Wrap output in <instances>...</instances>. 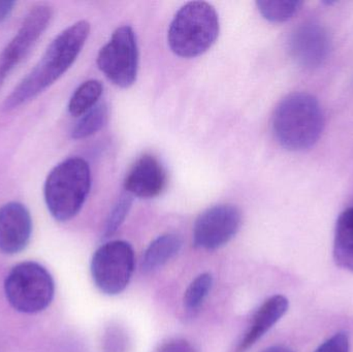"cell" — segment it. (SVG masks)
<instances>
[{"label": "cell", "instance_id": "cell-1", "mask_svg": "<svg viewBox=\"0 0 353 352\" xmlns=\"http://www.w3.org/2000/svg\"><path fill=\"white\" fill-rule=\"evenodd\" d=\"M90 24L79 21L62 31L48 47L39 63L6 97L3 111H12L41 94L61 78L82 51Z\"/></svg>", "mask_w": 353, "mask_h": 352}, {"label": "cell", "instance_id": "cell-2", "mask_svg": "<svg viewBox=\"0 0 353 352\" xmlns=\"http://www.w3.org/2000/svg\"><path fill=\"white\" fill-rule=\"evenodd\" d=\"M325 117L319 99L310 93L294 92L274 111L272 127L277 142L290 151L314 146L325 130Z\"/></svg>", "mask_w": 353, "mask_h": 352}, {"label": "cell", "instance_id": "cell-3", "mask_svg": "<svg viewBox=\"0 0 353 352\" xmlns=\"http://www.w3.org/2000/svg\"><path fill=\"white\" fill-rule=\"evenodd\" d=\"M91 188L88 163L72 157L56 165L46 180V204L58 221H68L80 212Z\"/></svg>", "mask_w": 353, "mask_h": 352}, {"label": "cell", "instance_id": "cell-4", "mask_svg": "<svg viewBox=\"0 0 353 352\" xmlns=\"http://www.w3.org/2000/svg\"><path fill=\"white\" fill-rule=\"evenodd\" d=\"M219 29V18L213 6L205 1H191L176 12L168 41L176 55L197 57L214 45Z\"/></svg>", "mask_w": 353, "mask_h": 352}, {"label": "cell", "instance_id": "cell-5", "mask_svg": "<svg viewBox=\"0 0 353 352\" xmlns=\"http://www.w3.org/2000/svg\"><path fill=\"white\" fill-rule=\"evenodd\" d=\"M6 299L22 313L43 311L53 301L55 284L47 269L37 262L17 265L4 281Z\"/></svg>", "mask_w": 353, "mask_h": 352}, {"label": "cell", "instance_id": "cell-6", "mask_svg": "<svg viewBox=\"0 0 353 352\" xmlns=\"http://www.w3.org/2000/svg\"><path fill=\"white\" fill-rule=\"evenodd\" d=\"M134 267L136 256L132 246L125 241H111L95 251L91 275L101 293L119 295L130 284Z\"/></svg>", "mask_w": 353, "mask_h": 352}, {"label": "cell", "instance_id": "cell-7", "mask_svg": "<svg viewBox=\"0 0 353 352\" xmlns=\"http://www.w3.org/2000/svg\"><path fill=\"white\" fill-rule=\"evenodd\" d=\"M97 65L116 86L128 88L137 80L139 49L132 27L121 26L114 31L97 56Z\"/></svg>", "mask_w": 353, "mask_h": 352}, {"label": "cell", "instance_id": "cell-8", "mask_svg": "<svg viewBox=\"0 0 353 352\" xmlns=\"http://www.w3.org/2000/svg\"><path fill=\"white\" fill-rule=\"evenodd\" d=\"M242 213L230 204L217 205L203 211L193 227V242L196 247L215 250L228 244L240 229Z\"/></svg>", "mask_w": 353, "mask_h": 352}, {"label": "cell", "instance_id": "cell-9", "mask_svg": "<svg viewBox=\"0 0 353 352\" xmlns=\"http://www.w3.org/2000/svg\"><path fill=\"white\" fill-rule=\"evenodd\" d=\"M53 10L48 4L33 6L20 29L0 54V88L14 68L26 57L37 39L49 26Z\"/></svg>", "mask_w": 353, "mask_h": 352}, {"label": "cell", "instance_id": "cell-10", "mask_svg": "<svg viewBox=\"0 0 353 352\" xmlns=\"http://www.w3.org/2000/svg\"><path fill=\"white\" fill-rule=\"evenodd\" d=\"M331 49L329 31L315 21H307L296 26L288 39L290 56L306 70H315L323 65Z\"/></svg>", "mask_w": 353, "mask_h": 352}, {"label": "cell", "instance_id": "cell-11", "mask_svg": "<svg viewBox=\"0 0 353 352\" xmlns=\"http://www.w3.org/2000/svg\"><path fill=\"white\" fill-rule=\"evenodd\" d=\"M32 234V219L28 209L10 202L0 208V250L16 254L26 248Z\"/></svg>", "mask_w": 353, "mask_h": 352}, {"label": "cell", "instance_id": "cell-12", "mask_svg": "<svg viewBox=\"0 0 353 352\" xmlns=\"http://www.w3.org/2000/svg\"><path fill=\"white\" fill-rule=\"evenodd\" d=\"M167 184V172L161 161L153 155L144 154L126 175L124 188L130 196L153 198L163 194Z\"/></svg>", "mask_w": 353, "mask_h": 352}, {"label": "cell", "instance_id": "cell-13", "mask_svg": "<svg viewBox=\"0 0 353 352\" xmlns=\"http://www.w3.org/2000/svg\"><path fill=\"white\" fill-rule=\"evenodd\" d=\"M288 309V300L284 296H274L268 299L253 316L252 322L239 345L238 352H245L254 345L281 320Z\"/></svg>", "mask_w": 353, "mask_h": 352}, {"label": "cell", "instance_id": "cell-14", "mask_svg": "<svg viewBox=\"0 0 353 352\" xmlns=\"http://www.w3.org/2000/svg\"><path fill=\"white\" fill-rule=\"evenodd\" d=\"M333 254L338 267L353 272V206L338 217Z\"/></svg>", "mask_w": 353, "mask_h": 352}, {"label": "cell", "instance_id": "cell-15", "mask_svg": "<svg viewBox=\"0 0 353 352\" xmlns=\"http://www.w3.org/2000/svg\"><path fill=\"white\" fill-rule=\"evenodd\" d=\"M182 239L176 234H165L155 239L145 251L142 258L143 272H153L165 266L178 254Z\"/></svg>", "mask_w": 353, "mask_h": 352}, {"label": "cell", "instance_id": "cell-16", "mask_svg": "<svg viewBox=\"0 0 353 352\" xmlns=\"http://www.w3.org/2000/svg\"><path fill=\"white\" fill-rule=\"evenodd\" d=\"M103 86L99 81L89 80L81 84L70 97L68 112L74 117H82L99 103Z\"/></svg>", "mask_w": 353, "mask_h": 352}, {"label": "cell", "instance_id": "cell-17", "mask_svg": "<svg viewBox=\"0 0 353 352\" xmlns=\"http://www.w3.org/2000/svg\"><path fill=\"white\" fill-rule=\"evenodd\" d=\"M109 107L105 103H99L82 116L72 132V138L82 140L99 132L107 123Z\"/></svg>", "mask_w": 353, "mask_h": 352}, {"label": "cell", "instance_id": "cell-18", "mask_svg": "<svg viewBox=\"0 0 353 352\" xmlns=\"http://www.w3.org/2000/svg\"><path fill=\"white\" fill-rule=\"evenodd\" d=\"M256 6L263 18L270 22L282 23L298 14L303 2L299 0H259Z\"/></svg>", "mask_w": 353, "mask_h": 352}, {"label": "cell", "instance_id": "cell-19", "mask_svg": "<svg viewBox=\"0 0 353 352\" xmlns=\"http://www.w3.org/2000/svg\"><path fill=\"white\" fill-rule=\"evenodd\" d=\"M213 287V277L209 273L199 275L185 291L184 307L189 313L199 311Z\"/></svg>", "mask_w": 353, "mask_h": 352}, {"label": "cell", "instance_id": "cell-20", "mask_svg": "<svg viewBox=\"0 0 353 352\" xmlns=\"http://www.w3.org/2000/svg\"><path fill=\"white\" fill-rule=\"evenodd\" d=\"M132 205V196L130 194H122L119 200L116 203L115 206L112 209L109 217L105 223L103 237L109 238L113 236L117 231V229L121 227L123 221L125 220L128 212Z\"/></svg>", "mask_w": 353, "mask_h": 352}, {"label": "cell", "instance_id": "cell-21", "mask_svg": "<svg viewBox=\"0 0 353 352\" xmlns=\"http://www.w3.org/2000/svg\"><path fill=\"white\" fill-rule=\"evenodd\" d=\"M130 340L123 329L112 326L105 331L103 338V352H128Z\"/></svg>", "mask_w": 353, "mask_h": 352}, {"label": "cell", "instance_id": "cell-22", "mask_svg": "<svg viewBox=\"0 0 353 352\" xmlns=\"http://www.w3.org/2000/svg\"><path fill=\"white\" fill-rule=\"evenodd\" d=\"M315 352H350V337L340 332L323 342Z\"/></svg>", "mask_w": 353, "mask_h": 352}, {"label": "cell", "instance_id": "cell-23", "mask_svg": "<svg viewBox=\"0 0 353 352\" xmlns=\"http://www.w3.org/2000/svg\"><path fill=\"white\" fill-rule=\"evenodd\" d=\"M157 352H196L194 347L184 339H173L165 343Z\"/></svg>", "mask_w": 353, "mask_h": 352}, {"label": "cell", "instance_id": "cell-24", "mask_svg": "<svg viewBox=\"0 0 353 352\" xmlns=\"http://www.w3.org/2000/svg\"><path fill=\"white\" fill-rule=\"evenodd\" d=\"M14 1H0V22H3L4 20L10 17L14 10Z\"/></svg>", "mask_w": 353, "mask_h": 352}, {"label": "cell", "instance_id": "cell-25", "mask_svg": "<svg viewBox=\"0 0 353 352\" xmlns=\"http://www.w3.org/2000/svg\"><path fill=\"white\" fill-rule=\"evenodd\" d=\"M263 352H294L288 347L281 346V345H277V346L269 347V349H265Z\"/></svg>", "mask_w": 353, "mask_h": 352}]
</instances>
